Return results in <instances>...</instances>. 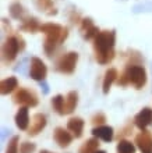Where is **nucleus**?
<instances>
[{
  "label": "nucleus",
  "instance_id": "f257e3e1",
  "mask_svg": "<svg viewBox=\"0 0 152 153\" xmlns=\"http://www.w3.org/2000/svg\"><path fill=\"white\" fill-rule=\"evenodd\" d=\"M115 40L116 32L115 31H102L94 39V48L96 53V60L99 64H108L115 57Z\"/></svg>",
  "mask_w": 152,
  "mask_h": 153
},
{
  "label": "nucleus",
  "instance_id": "f03ea898",
  "mask_svg": "<svg viewBox=\"0 0 152 153\" xmlns=\"http://www.w3.org/2000/svg\"><path fill=\"white\" fill-rule=\"evenodd\" d=\"M40 31L46 35L43 49L48 56H52L56 45L61 43L67 38V33H68L67 28H63L59 24H53V22H48V24L40 25Z\"/></svg>",
  "mask_w": 152,
  "mask_h": 153
},
{
  "label": "nucleus",
  "instance_id": "7ed1b4c3",
  "mask_svg": "<svg viewBox=\"0 0 152 153\" xmlns=\"http://www.w3.org/2000/svg\"><path fill=\"white\" fill-rule=\"evenodd\" d=\"M124 75L128 84H133L137 89H141L147 84V71L140 65H128Z\"/></svg>",
  "mask_w": 152,
  "mask_h": 153
},
{
  "label": "nucleus",
  "instance_id": "20e7f679",
  "mask_svg": "<svg viewBox=\"0 0 152 153\" xmlns=\"http://www.w3.org/2000/svg\"><path fill=\"white\" fill-rule=\"evenodd\" d=\"M20 42H22L21 39L16 36H10L3 45V59L6 61H13L18 54V50L22 49V45H20Z\"/></svg>",
  "mask_w": 152,
  "mask_h": 153
},
{
  "label": "nucleus",
  "instance_id": "39448f33",
  "mask_svg": "<svg viewBox=\"0 0 152 153\" xmlns=\"http://www.w3.org/2000/svg\"><path fill=\"white\" fill-rule=\"evenodd\" d=\"M77 60H78V54L76 52H70L67 54H64L60 59V61L57 63V70L63 74H71L74 73L77 65Z\"/></svg>",
  "mask_w": 152,
  "mask_h": 153
},
{
  "label": "nucleus",
  "instance_id": "423d86ee",
  "mask_svg": "<svg viewBox=\"0 0 152 153\" xmlns=\"http://www.w3.org/2000/svg\"><path fill=\"white\" fill-rule=\"evenodd\" d=\"M48 74V67L39 57H32L31 59V68H29V75L35 81H45Z\"/></svg>",
  "mask_w": 152,
  "mask_h": 153
},
{
  "label": "nucleus",
  "instance_id": "0eeeda50",
  "mask_svg": "<svg viewBox=\"0 0 152 153\" xmlns=\"http://www.w3.org/2000/svg\"><path fill=\"white\" fill-rule=\"evenodd\" d=\"M16 103H20V105H25L27 107L31 106V107H35L38 105V99L32 92H29L28 89H20L17 92L16 97H14Z\"/></svg>",
  "mask_w": 152,
  "mask_h": 153
},
{
  "label": "nucleus",
  "instance_id": "6e6552de",
  "mask_svg": "<svg viewBox=\"0 0 152 153\" xmlns=\"http://www.w3.org/2000/svg\"><path fill=\"white\" fill-rule=\"evenodd\" d=\"M136 143L142 153H152V135L148 131H142L137 135Z\"/></svg>",
  "mask_w": 152,
  "mask_h": 153
},
{
  "label": "nucleus",
  "instance_id": "1a4fd4ad",
  "mask_svg": "<svg viewBox=\"0 0 152 153\" xmlns=\"http://www.w3.org/2000/svg\"><path fill=\"white\" fill-rule=\"evenodd\" d=\"M134 121H136V125H137V127H138L141 131H144V129L147 128L148 125L152 124V110L149 109V107H145V109H142L140 113L136 116Z\"/></svg>",
  "mask_w": 152,
  "mask_h": 153
},
{
  "label": "nucleus",
  "instance_id": "9d476101",
  "mask_svg": "<svg viewBox=\"0 0 152 153\" xmlns=\"http://www.w3.org/2000/svg\"><path fill=\"white\" fill-rule=\"evenodd\" d=\"M53 138H55L56 143L60 146V148H66V146H68L73 141V135L70 132H67V129L61 128V127H57V128L55 129Z\"/></svg>",
  "mask_w": 152,
  "mask_h": 153
},
{
  "label": "nucleus",
  "instance_id": "9b49d317",
  "mask_svg": "<svg viewBox=\"0 0 152 153\" xmlns=\"http://www.w3.org/2000/svg\"><path fill=\"white\" fill-rule=\"evenodd\" d=\"M45 127H46V117H45L43 114L38 113L32 117L31 127L28 128V134L29 135H36V134H39Z\"/></svg>",
  "mask_w": 152,
  "mask_h": 153
},
{
  "label": "nucleus",
  "instance_id": "f8f14e48",
  "mask_svg": "<svg viewBox=\"0 0 152 153\" xmlns=\"http://www.w3.org/2000/svg\"><path fill=\"white\" fill-rule=\"evenodd\" d=\"M16 125L20 129H22V131L28 129V125H29V114H28V107H27V106H22V107H20V110L17 111V114H16Z\"/></svg>",
  "mask_w": 152,
  "mask_h": 153
},
{
  "label": "nucleus",
  "instance_id": "ddd939ff",
  "mask_svg": "<svg viewBox=\"0 0 152 153\" xmlns=\"http://www.w3.org/2000/svg\"><path fill=\"white\" fill-rule=\"evenodd\" d=\"M81 31H82V35H84L85 39H95L96 35L99 33L98 28H96L94 22H92L91 18H85L82 20V25H81Z\"/></svg>",
  "mask_w": 152,
  "mask_h": 153
},
{
  "label": "nucleus",
  "instance_id": "4468645a",
  "mask_svg": "<svg viewBox=\"0 0 152 153\" xmlns=\"http://www.w3.org/2000/svg\"><path fill=\"white\" fill-rule=\"evenodd\" d=\"M92 135L95 138H100L105 142H110L113 139V128L109 125H102L92 129Z\"/></svg>",
  "mask_w": 152,
  "mask_h": 153
},
{
  "label": "nucleus",
  "instance_id": "2eb2a0df",
  "mask_svg": "<svg viewBox=\"0 0 152 153\" xmlns=\"http://www.w3.org/2000/svg\"><path fill=\"white\" fill-rule=\"evenodd\" d=\"M67 128L74 134L76 138H80L82 135V129H84V121L80 117H76V118H71L68 120L67 123Z\"/></svg>",
  "mask_w": 152,
  "mask_h": 153
},
{
  "label": "nucleus",
  "instance_id": "dca6fc26",
  "mask_svg": "<svg viewBox=\"0 0 152 153\" xmlns=\"http://www.w3.org/2000/svg\"><path fill=\"white\" fill-rule=\"evenodd\" d=\"M17 85H18V81H17L16 76H8V78L1 81V84H0V93L1 95H8V93H11L17 88Z\"/></svg>",
  "mask_w": 152,
  "mask_h": 153
},
{
  "label": "nucleus",
  "instance_id": "f3484780",
  "mask_svg": "<svg viewBox=\"0 0 152 153\" xmlns=\"http://www.w3.org/2000/svg\"><path fill=\"white\" fill-rule=\"evenodd\" d=\"M77 103H78V93H77L76 91L68 92L67 97H66V106H64V111H66V114L73 113L77 107Z\"/></svg>",
  "mask_w": 152,
  "mask_h": 153
},
{
  "label": "nucleus",
  "instance_id": "a211bd4d",
  "mask_svg": "<svg viewBox=\"0 0 152 153\" xmlns=\"http://www.w3.org/2000/svg\"><path fill=\"white\" fill-rule=\"evenodd\" d=\"M117 78V70L115 68H109L108 71H106V74H105V79H103V93H108L109 89H110V86H112V84L116 81Z\"/></svg>",
  "mask_w": 152,
  "mask_h": 153
},
{
  "label": "nucleus",
  "instance_id": "6ab92c4d",
  "mask_svg": "<svg viewBox=\"0 0 152 153\" xmlns=\"http://www.w3.org/2000/svg\"><path fill=\"white\" fill-rule=\"evenodd\" d=\"M98 139L96 138H91L87 142L82 143V146L80 148V152L78 153H95L96 149H98Z\"/></svg>",
  "mask_w": 152,
  "mask_h": 153
},
{
  "label": "nucleus",
  "instance_id": "aec40b11",
  "mask_svg": "<svg viewBox=\"0 0 152 153\" xmlns=\"http://www.w3.org/2000/svg\"><path fill=\"white\" fill-rule=\"evenodd\" d=\"M20 28L22 31H27V32H35L36 29H40V25L36 18H28V20H25L22 22V25Z\"/></svg>",
  "mask_w": 152,
  "mask_h": 153
},
{
  "label": "nucleus",
  "instance_id": "412c9836",
  "mask_svg": "<svg viewBox=\"0 0 152 153\" xmlns=\"http://www.w3.org/2000/svg\"><path fill=\"white\" fill-rule=\"evenodd\" d=\"M10 14H11L13 18L21 20V18L25 16V10L20 3H13L11 6H10Z\"/></svg>",
  "mask_w": 152,
  "mask_h": 153
},
{
  "label": "nucleus",
  "instance_id": "4be33fe9",
  "mask_svg": "<svg viewBox=\"0 0 152 153\" xmlns=\"http://www.w3.org/2000/svg\"><path fill=\"white\" fill-rule=\"evenodd\" d=\"M52 105H53L55 110H56L59 114H66V111H64L66 102H64V97L61 96V95H56V96L53 97V99H52Z\"/></svg>",
  "mask_w": 152,
  "mask_h": 153
},
{
  "label": "nucleus",
  "instance_id": "5701e85b",
  "mask_svg": "<svg viewBox=\"0 0 152 153\" xmlns=\"http://www.w3.org/2000/svg\"><path fill=\"white\" fill-rule=\"evenodd\" d=\"M117 153H136V146L130 141H120L117 143Z\"/></svg>",
  "mask_w": 152,
  "mask_h": 153
},
{
  "label": "nucleus",
  "instance_id": "b1692460",
  "mask_svg": "<svg viewBox=\"0 0 152 153\" xmlns=\"http://www.w3.org/2000/svg\"><path fill=\"white\" fill-rule=\"evenodd\" d=\"M18 141H20L18 137H13L11 139H10V142H8L6 153H18Z\"/></svg>",
  "mask_w": 152,
  "mask_h": 153
},
{
  "label": "nucleus",
  "instance_id": "393cba45",
  "mask_svg": "<svg viewBox=\"0 0 152 153\" xmlns=\"http://www.w3.org/2000/svg\"><path fill=\"white\" fill-rule=\"evenodd\" d=\"M36 149L35 143L32 142H22L20 146V153H34Z\"/></svg>",
  "mask_w": 152,
  "mask_h": 153
},
{
  "label": "nucleus",
  "instance_id": "a878e982",
  "mask_svg": "<svg viewBox=\"0 0 152 153\" xmlns=\"http://www.w3.org/2000/svg\"><path fill=\"white\" fill-rule=\"evenodd\" d=\"M105 121V116L103 114H96L95 117H94V123H98V124H100V123H103Z\"/></svg>",
  "mask_w": 152,
  "mask_h": 153
},
{
  "label": "nucleus",
  "instance_id": "bb28decb",
  "mask_svg": "<svg viewBox=\"0 0 152 153\" xmlns=\"http://www.w3.org/2000/svg\"><path fill=\"white\" fill-rule=\"evenodd\" d=\"M40 88L43 89L45 95H48V93H49V86H48V84H46L45 81H40Z\"/></svg>",
  "mask_w": 152,
  "mask_h": 153
},
{
  "label": "nucleus",
  "instance_id": "cd10ccee",
  "mask_svg": "<svg viewBox=\"0 0 152 153\" xmlns=\"http://www.w3.org/2000/svg\"><path fill=\"white\" fill-rule=\"evenodd\" d=\"M10 132V129L7 128H1V141H4V138H6V134Z\"/></svg>",
  "mask_w": 152,
  "mask_h": 153
},
{
  "label": "nucleus",
  "instance_id": "c85d7f7f",
  "mask_svg": "<svg viewBox=\"0 0 152 153\" xmlns=\"http://www.w3.org/2000/svg\"><path fill=\"white\" fill-rule=\"evenodd\" d=\"M40 153H52V152H49V150H40Z\"/></svg>",
  "mask_w": 152,
  "mask_h": 153
},
{
  "label": "nucleus",
  "instance_id": "c756f323",
  "mask_svg": "<svg viewBox=\"0 0 152 153\" xmlns=\"http://www.w3.org/2000/svg\"><path fill=\"white\" fill-rule=\"evenodd\" d=\"M95 153H106V152H105V150H96Z\"/></svg>",
  "mask_w": 152,
  "mask_h": 153
}]
</instances>
